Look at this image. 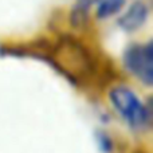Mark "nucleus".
Instances as JSON below:
<instances>
[{
  "mask_svg": "<svg viewBox=\"0 0 153 153\" xmlns=\"http://www.w3.org/2000/svg\"><path fill=\"white\" fill-rule=\"evenodd\" d=\"M110 101L130 126L141 128L148 124L149 111L130 89L124 86L114 87L110 91Z\"/></svg>",
  "mask_w": 153,
  "mask_h": 153,
  "instance_id": "1",
  "label": "nucleus"
},
{
  "mask_svg": "<svg viewBox=\"0 0 153 153\" xmlns=\"http://www.w3.org/2000/svg\"><path fill=\"white\" fill-rule=\"evenodd\" d=\"M125 66L133 75L146 85L153 82V47L148 45L132 46L125 53Z\"/></svg>",
  "mask_w": 153,
  "mask_h": 153,
  "instance_id": "2",
  "label": "nucleus"
},
{
  "mask_svg": "<svg viewBox=\"0 0 153 153\" xmlns=\"http://www.w3.org/2000/svg\"><path fill=\"white\" fill-rule=\"evenodd\" d=\"M148 19V7L143 1H136L121 16L120 26L126 31H134L140 28Z\"/></svg>",
  "mask_w": 153,
  "mask_h": 153,
  "instance_id": "3",
  "label": "nucleus"
},
{
  "mask_svg": "<svg viewBox=\"0 0 153 153\" xmlns=\"http://www.w3.org/2000/svg\"><path fill=\"white\" fill-rule=\"evenodd\" d=\"M125 0H101L98 5V16L100 18H109V16L117 13L122 8Z\"/></svg>",
  "mask_w": 153,
  "mask_h": 153,
  "instance_id": "4",
  "label": "nucleus"
},
{
  "mask_svg": "<svg viewBox=\"0 0 153 153\" xmlns=\"http://www.w3.org/2000/svg\"><path fill=\"white\" fill-rule=\"evenodd\" d=\"M93 4V0H78L73 10V15H71V20L73 24L75 26H81L85 20H86V16L89 13V10Z\"/></svg>",
  "mask_w": 153,
  "mask_h": 153,
  "instance_id": "5",
  "label": "nucleus"
}]
</instances>
